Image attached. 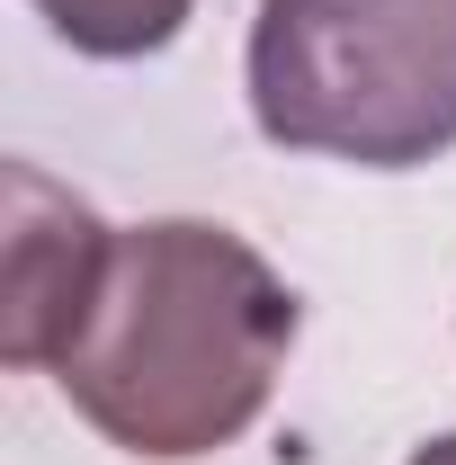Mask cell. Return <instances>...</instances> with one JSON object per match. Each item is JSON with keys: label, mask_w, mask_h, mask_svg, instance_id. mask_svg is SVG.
Instances as JSON below:
<instances>
[{"label": "cell", "mask_w": 456, "mask_h": 465, "mask_svg": "<svg viewBox=\"0 0 456 465\" xmlns=\"http://www.w3.org/2000/svg\"><path fill=\"white\" fill-rule=\"evenodd\" d=\"M295 322V287L242 232L197 215L125 224L81 331L55 358V385L108 448L197 465L269 411Z\"/></svg>", "instance_id": "obj_1"}, {"label": "cell", "mask_w": 456, "mask_h": 465, "mask_svg": "<svg viewBox=\"0 0 456 465\" xmlns=\"http://www.w3.org/2000/svg\"><path fill=\"white\" fill-rule=\"evenodd\" d=\"M242 81L278 153L421 171L456 153V0H260Z\"/></svg>", "instance_id": "obj_2"}, {"label": "cell", "mask_w": 456, "mask_h": 465, "mask_svg": "<svg viewBox=\"0 0 456 465\" xmlns=\"http://www.w3.org/2000/svg\"><path fill=\"white\" fill-rule=\"evenodd\" d=\"M116 224H99L90 197H72L36 162H9V242H0V358L55 376L63 341L81 331Z\"/></svg>", "instance_id": "obj_3"}, {"label": "cell", "mask_w": 456, "mask_h": 465, "mask_svg": "<svg viewBox=\"0 0 456 465\" xmlns=\"http://www.w3.org/2000/svg\"><path fill=\"white\" fill-rule=\"evenodd\" d=\"M27 9L55 27L72 54H90V63H144V54H162L179 27H188L197 0H27Z\"/></svg>", "instance_id": "obj_4"}, {"label": "cell", "mask_w": 456, "mask_h": 465, "mask_svg": "<svg viewBox=\"0 0 456 465\" xmlns=\"http://www.w3.org/2000/svg\"><path fill=\"white\" fill-rule=\"evenodd\" d=\"M411 465H456V430H448V439H430V448H411Z\"/></svg>", "instance_id": "obj_5"}]
</instances>
